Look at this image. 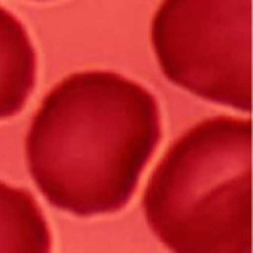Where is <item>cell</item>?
<instances>
[{
    "label": "cell",
    "mask_w": 253,
    "mask_h": 253,
    "mask_svg": "<svg viewBox=\"0 0 253 253\" xmlns=\"http://www.w3.org/2000/svg\"><path fill=\"white\" fill-rule=\"evenodd\" d=\"M161 112L143 85L112 72L62 79L44 97L26 138L35 185L76 217L122 211L161 140Z\"/></svg>",
    "instance_id": "1"
},
{
    "label": "cell",
    "mask_w": 253,
    "mask_h": 253,
    "mask_svg": "<svg viewBox=\"0 0 253 253\" xmlns=\"http://www.w3.org/2000/svg\"><path fill=\"white\" fill-rule=\"evenodd\" d=\"M37 81V53L23 23L0 6V120L25 108Z\"/></svg>",
    "instance_id": "4"
},
{
    "label": "cell",
    "mask_w": 253,
    "mask_h": 253,
    "mask_svg": "<svg viewBox=\"0 0 253 253\" xmlns=\"http://www.w3.org/2000/svg\"><path fill=\"white\" fill-rule=\"evenodd\" d=\"M146 220L173 252H252V120L218 116L167 149L143 196Z\"/></svg>",
    "instance_id": "2"
},
{
    "label": "cell",
    "mask_w": 253,
    "mask_h": 253,
    "mask_svg": "<svg viewBox=\"0 0 253 253\" xmlns=\"http://www.w3.org/2000/svg\"><path fill=\"white\" fill-rule=\"evenodd\" d=\"M150 37L171 84L252 111V0H163Z\"/></svg>",
    "instance_id": "3"
},
{
    "label": "cell",
    "mask_w": 253,
    "mask_h": 253,
    "mask_svg": "<svg viewBox=\"0 0 253 253\" xmlns=\"http://www.w3.org/2000/svg\"><path fill=\"white\" fill-rule=\"evenodd\" d=\"M52 234L35 197L0 180V252H49Z\"/></svg>",
    "instance_id": "5"
}]
</instances>
